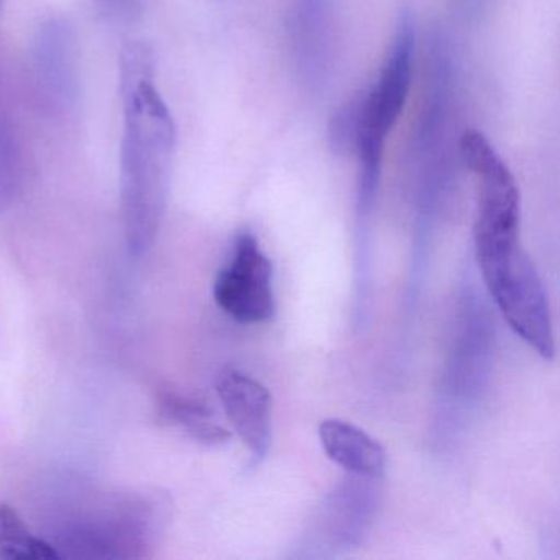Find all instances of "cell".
<instances>
[{"label": "cell", "instance_id": "cell-12", "mask_svg": "<svg viewBox=\"0 0 560 560\" xmlns=\"http://www.w3.org/2000/svg\"><path fill=\"white\" fill-rule=\"evenodd\" d=\"M15 140L11 126L4 116H0V188L11 179L15 168Z\"/></svg>", "mask_w": 560, "mask_h": 560}, {"label": "cell", "instance_id": "cell-10", "mask_svg": "<svg viewBox=\"0 0 560 560\" xmlns=\"http://www.w3.org/2000/svg\"><path fill=\"white\" fill-rule=\"evenodd\" d=\"M51 544L34 536L18 511L0 503V560H50L57 559Z\"/></svg>", "mask_w": 560, "mask_h": 560}, {"label": "cell", "instance_id": "cell-13", "mask_svg": "<svg viewBox=\"0 0 560 560\" xmlns=\"http://www.w3.org/2000/svg\"><path fill=\"white\" fill-rule=\"evenodd\" d=\"M107 11L124 21H132L142 11V0H103Z\"/></svg>", "mask_w": 560, "mask_h": 560}, {"label": "cell", "instance_id": "cell-7", "mask_svg": "<svg viewBox=\"0 0 560 560\" xmlns=\"http://www.w3.org/2000/svg\"><path fill=\"white\" fill-rule=\"evenodd\" d=\"M291 47L304 83L319 84L332 54L330 0H294L291 9Z\"/></svg>", "mask_w": 560, "mask_h": 560}, {"label": "cell", "instance_id": "cell-1", "mask_svg": "<svg viewBox=\"0 0 560 560\" xmlns=\"http://www.w3.org/2000/svg\"><path fill=\"white\" fill-rule=\"evenodd\" d=\"M124 137L120 153L124 224L130 252L155 241L165 214L176 127L155 83V58L142 42L120 55Z\"/></svg>", "mask_w": 560, "mask_h": 560}, {"label": "cell", "instance_id": "cell-2", "mask_svg": "<svg viewBox=\"0 0 560 560\" xmlns=\"http://www.w3.org/2000/svg\"><path fill=\"white\" fill-rule=\"evenodd\" d=\"M478 267L498 310L511 329L540 357L556 352L552 319L542 281L516 241L475 248Z\"/></svg>", "mask_w": 560, "mask_h": 560}, {"label": "cell", "instance_id": "cell-3", "mask_svg": "<svg viewBox=\"0 0 560 560\" xmlns=\"http://www.w3.org/2000/svg\"><path fill=\"white\" fill-rule=\"evenodd\" d=\"M415 63V25L405 15L399 22L392 50L383 65L378 83L363 97L362 130L357 143L359 170L382 172L383 153L408 101Z\"/></svg>", "mask_w": 560, "mask_h": 560}, {"label": "cell", "instance_id": "cell-4", "mask_svg": "<svg viewBox=\"0 0 560 560\" xmlns=\"http://www.w3.org/2000/svg\"><path fill=\"white\" fill-rule=\"evenodd\" d=\"M271 278L273 267L257 238L242 232L235 238L234 258L215 278V303L237 323H265L275 314Z\"/></svg>", "mask_w": 560, "mask_h": 560}, {"label": "cell", "instance_id": "cell-14", "mask_svg": "<svg viewBox=\"0 0 560 560\" xmlns=\"http://www.w3.org/2000/svg\"><path fill=\"white\" fill-rule=\"evenodd\" d=\"M478 2H480V0H460L462 8H464L465 11H474Z\"/></svg>", "mask_w": 560, "mask_h": 560}, {"label": "cell", "instance_id": "cell-6", "mask_svg": "<svg viewBox=\"0 0 560 560\" xmlns=\"http://www.w3.org/2000/svg\"><path fill=\"white\" fill-rule=\"evenodd\" d=\"M215 389L232 428L257 460L267 455L271 439V396L267 386L241 370H222Z\"/></svg>", "mask_w": 560, "mask_h": 560}, {"label": "cell", "instance_id": "cell-11", "mask_svg": "<svg viewBox=\"0 0 560 560\" xmlns=\"http://www.w3.org/2000/svg\"><path fill=\"white\" fill-rule=\"evenodd\" d=\"M363 97L349 101L330 120V147L337 155L355 153L362 130Z\"/></svg>", "mask_w": 560, "mask_h": 560}, {"label": "cell", "instance_id": "cell-5", "mask_svg": "<svg viewBox=\"0 0 560 560\" xmlns=\"http://www.w3.org/2000/svg\"><path fill=\"white\" fill-rule=\"evenodd\" d=\"M38 93L54 109H68L78 96V47L74 31L60 19L38 28L34 40Z\"/></svg>", "mask_w": 560, "mask_h": 560}, {"label": "cell", "instance_id": "cell-8", "mask_svg": "<svg viewBox=\"0 0 560 560\" xmlns=\"http://www.w3.org/2000/svg\"><path fill=\"white\" fill-rule=\"evenodd\" d=\"M319 439L327 457L349 474L366 480H378L385 474V451L357 425L327 419L320 422Z\"/></svg>", "mask_w": 560, "mask_h": 560}, {"label": "cell", "instance_id": "cell-15", "mask_svg": "<svg viewBox=\"0 0 560 560\" xmlns=\"http://www.w3.org/2000/svg\"><path fill=\"white\" fill-rule=\"evenodd\" d=\"M2 5H4V0H0V12H2Z\"/></svg>", "mask_w": 560, "mask_h": 560}, {"label": "cell", "instance_id": "cell-9", "mask_svg": "<svg viewBox=\"0 0 560 560\" xmlns=\"http://www.w3.org/2000/svg\"><path fill=\"white\" fill-rule=\"evenodd\" d=\"M159 408L166 421L179 425L202 444L221 445L231 439V434L214 421L211 409L198 399L166 392L160 395Z\"/></svg>", "mask_w": 560, "mask_h": 560}]
</instances>
